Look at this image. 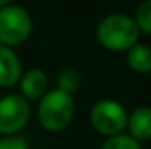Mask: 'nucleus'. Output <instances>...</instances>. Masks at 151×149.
<instances>
[{
	"mask_svg": "<svg viewBox=\"0 0 151 149\" xmlns=\"http://www.w3.org/2000/svg\"><path fill=\"white\" fill-rule=\"evenodd\" d=\"M19 90L23 98L40 100L47 93V75L42 69H30L19 77Z\"/></svg>",
	"mask_w": 151,
	"mask_h": 149,
	"instance_id": "obj_6",
	"label": "nucleus"
},
{
	"mask_svg": "<svg viewBox=\"0 0 151 149\" xmlns=\"http://www.w3.org/2000/svg\"><path fill=\"white\" fill-rule=\"evenodd\" d=\"M90 121H91V126L99 133L109 139L114 135H119L123 128H127L128 114L119 102L104 98L93 105V109L90 112Z\"/></svg>",
	"mask_w": 151,
	"mask_h": 149,
	"instance_id": "obj_4",
	"label": "nucleus"
},
{
	"mask_svg": "<svg viewBox=\"0 0 151 149\" xmlns=\"http://www.w3.org/2000/svg\"><path fill=\"white\" fill-rule=\"evenodd\" d=\"M0 149H28V142L23 137H4L0 139Z\"/></svg>",
	"mask_w": 151,
	"mask_h": 149,
	"instance_id": "obj_13",
	"label": "nucleus"
},
{
	"mask_svg": "<svg viewBox=\"0 0 151 149\" xmlns=\"http://www.w3.org/2000/svg\"><path fill=\"white\" fill-rule=\"evenodd\" d=\"M9 4H11L9 0H0V9H2V7H5V5H9Z\"/></svg>",
	"mask_w": 151,
	"mask_h": 149,
	"instance_id": "obj_14",
	"label": "nucleus"
},
{
	"mask_svg": "<svg viewBox=\"0 0 151 149\" xmlns=\"http://www.w3.org/2000/svg\"><path fill=\"white\" fill-rule=\"evenodd\" d=\"M37 117L40 126L47 132L65 130L74 117V98H72V95L60 91V90L47 91L39 102Z\"/></svg>",
	"mask_w": 151,
	"mask_h": 149,
	"instance_id": "obj_2",
	"label": "nucleus"
},
{
	"mask_svg": "<svg viewBox=\"0 0 151 149\" xmlns=\"http://www.w3.org/2000/svg\"><path fill=\"white\" fill-rule=\"evenodd\" d=\"M100 149H142V148L130 135L119 133V135H114V137H109L107 140H104Z\"/></svg>",
	"mask_w": 151,
	"mask_h": 149,
	"instance_id": "obj_11",
	"label": "nucleus"
},
{
	"mask_svg": "<svg viewBox=\"0 0 151 149\" xmlns=\"http://www.w3.org/2000/svg\"><path fill=\"white\" fill-rule=\"evenodd\" d=\"M127 128L130 130V137L139 140H148L151 139V107L141 105L134 109L128 116Z\"/></svg>",
	"mask_w": 151,
	"mask_h": 149,
	"instance_id": "obj_8",
	"label": "nucleus"
},
{
	"mask_svg": "<svg viewBox=\"0 0 151 149\" xmlns=\"http://www.w3.org/2000/svg\"><path fill=\"white\" fill-rule=\"evenodd\" d=\"M139 28L127 14H109L97 27L99 42L109 51H128L139 40Z\"/></svg>",
	"mask_w": 151,
	"mask_h": 149,
	"instance_id": "obj_1",
	"label": "nucleus"
},
{
	"mask_svg": "<svg viewBox=\"0 0 151 149\" xmlns=\"http://www.w3.org/2000/svg\"><path fill=\"white\" fill-rule=\"evenodd\" d=\"M79 82H81V75H79V72H77L76 69H72V67H69V69H63V70L58 74V77H56L58 88H56V90L72 95L76 90L79 88Z\"/></svg>",
	"mask_w": 151,
	"mask_h": 149,
	"instance_id": "obj_10",
	"label": "nucleus"
},
{
	"mask_svg": "<svg viewBox=\"0 0 151 149\" xmlns=\"http://www.w3.org/2000/svg\"><path fill=\"white\" fill-rule=\"evenodd\" d=\"M32 18L21 5L9 4L0 9V46L14 47L30 37Z\"/></svg>",
	"mask_w": 151,
	"mask_h": 149,
	"instance_id": "obj_3",
	"label": "nucleus"
},
{
	"mask_svg": "<svg viewBox=\"0 0 151 149\" xmlns=\"http://www.w3.org/2000/svg\"><path fill=\"white\" fill-rule=\"evenodd\" d=\"M30 119V105L19 95H7L0 98V133L12 137Z\"/></svg>",
	"mask_w": 151,
	"mask_h": 149,
	"instance_id": "obj_5",
	"label": "nucleus"
},
{
	"mask_svg": "<svg viewBox=\"0 0 151 149\" xmlns=\"http://www.w3.org/2000/svg\"><path fill=\"white\" fill-rule=\"evenodd\" d=\"M127 63L137 74L151 72V47L146 44H135L127 51Z\"/></svg>",
	"mask_w": 151,
	"mask_h": 149,
	"instance_id": "obj_9",
	"label": "nucleus"
},
{
	"mask_svg": "<svg viewBox=\"0 0 151 149\" xmlns=\"http://www.w3.org/2000/svg\"><path fill=\"white\" fill-rule=\"evenodd\" d=\"M23 74L21 62L11 47L0 46V86L11 88L14 86Z\"/></svg>",
	"mask_w": 151,
	"mask_h": 149,
	"instance_id": "obj_7",
	"label": "nucleus"
},
{
	"mask_svg": "<svg viewBox=\"0 0 151 149\" xmlns=\"http://www.w3.org/2000/svg\"><path fill=\"white\" fill-rule=\"evenodd\" d=\"M134 21H135L139 32L151 34V0H148V2H144V4L139 5Z\"/></svg>",
	"mask_w": 151,
	"mask_h": 149,
	"instance_id": "obj_12",
	"label": "nucleus"
}]
</instances>
